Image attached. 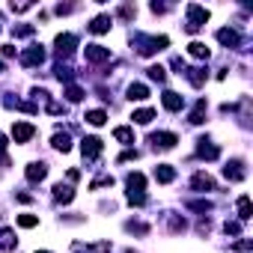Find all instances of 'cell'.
Returning <instances> with one entry per match:
<instances>
[{"label": "cell", "mask_w": 253, "mask_h": 253, "mask_svg": "<svg viewBox=\"0 0 253 253\" xmlns=\"http://www.w3.org/2000/svg\"><path fill=\"white\" fill-rule=\"evenodd\" d=\"M167 45H170L167 36H146V33H137V36H134V48H137V54H143V57H152V54L164 51Z\"/></svg>", "instance_id": "6da1fadb"}, {"label": "cell", "mask_w": 253, "mask_h": 253, "mask_svg": "<svg viewBox=\"0 0 253 253\" xmlns=\"http://www.w3.org/2000/svg\"><path fill=\"white\" fill-rule=\"evenodd\" d=\"M185 12H188V24H185V30H188V33H197V30L209 21V9H206V6L188 3V6H185Z\"/></svg>", "instance_id": "7a4b0ae2"}, {"label": "cell", "mask_w": 253, "mask_h": 253, "mask_svg": "<svg viewBox=\"0 0 253 253\" xmlns=\"http://www.w3.org/2000/svg\"><path fill=\"white\" fill-rule=\"evenodd\" d=\"M42 63H45V51H42V45H30V48L21 54V66H27V69L42 66Z\"/></svg>", "instance_id": "3957f363"}, {"label": "cell", "mask_w": 253, "mask_h": 253, "mask_svg": "<svg viewBox=\"0 0 253 253\" xmlns=\"http://www.w3.org/2000/svg\"><path fill=\"white\" fill-rule=\"evenodd\" d=\"M101 149H104V143H101L98 137H84V140H81V152H84L86 161H95V158L101 155Z\"/></svg>", "instance_id": "277c9868"}, {"label": "cell", "mask_w": 253, "mask_h": 253, "mask_svg": "<svg viewBox=\"0 0 253 253\" xmlns=\"http://www.w3.org/2000/svg\"><path fill=\"white\" fill-rule=\"evenodd\" d=\"M54 45H57V54H60V57H72V51H75V45H78V36H75V33H60Z\"/></svg>", "instance_id": "5b68a950"}, {"label": "cell", "mask_w": 253, "mask_h": 253, "mask_svg": "<svg viewBox=\"0 0 253 253\" xmlns=\"http://www.w3.org/2000/svg\"><path fill=\"white\" fill-rule=\"evenodd\" d=\"M223 176H226L229 182H241V179L247 176V170H244V161H241V158H232V161L223 167Z\"/></svg>", "instance_id": "8992f818"}, {"label": "cell", "mask_w": 253, "mask_h": 253, "mask_svg": "<svg viewBox=\"0 0 253 253\" xmlns=\"http://www.w3.org/2000/svg\"><path fill=\"white\" fill-rule=\"evenodd\" d=\"M84 57H86V63H104V60H110V48H104V45H86Z\"/></svg>", "instance_id": "52a82bcc"}, {"label": "cell", "mask_w": 253, "mask_h": 253, "mask_svg": "<svg viewBox=\"0 0 253 253\" xmlns=\"http://www.w3.org/2000/svg\"><path fill=\"white\" fill-rule=\"evenodd\" d=\"M33 134H36V128H33L30 122H15V125H12V137H15V143H27Z\"/></svg>", "instance_id": "ba28073f"}, {"label": "cell", "mask_w": 253, "mask_h": 253, "mask_svg": "<svg viewBox=\"0 0 253 253\" xmlns=\"http://www.w3.org/2000/svg\"><path fill=\"white\" fill-rule=\"evenodd\" d=\"M217 42L226 45V48H241V36H238V30H232V27L217 30Z\"/></svg>", "instance_id": "9c48e42d"}, {"label": "cell", "mask_w": 253, "mask_h": 253, "mask_svg": "<svg viewBox=\"0 0 253 253\" xmlns=\"http://www.w3.org/2000/svg\"><path fill=\"white\" fill-rule=\"evenodd\" d=\"M179 143V137L173 134V131H158V134H152V146L155 149H173Z\"/></svg>", "instance_id": "30bf717a"}, {"label": "cell", "mask_w": 253, "mask_h": 253, "mask_svg": "<svg viewBox=\"0 0 253 253\" xmlns=\"http://www.w3.org/2000/svg\"><path fill=\"white\" fill-rule=\"evenodd\" d=\"M191 188H194V191H200V194H209V191H214V179H211L209 173H194Z\"/></svg>", "instance_id": "8fae6325"}, {"label": "cell", "mask_w": 253, "mask_h": 253, "mask_svg": "<svg viewBox=\"0 0 253 253\" xmlns=\"http://www.w3.org/2000/svg\"><path fill=\"white\" fill-rule=\"evenodd\" d=\"M182 75H185V78H188V81H191L194 86H203V84H206V78H209V72H206L203 66H194V69H185Z\"/></svg>", "instance_id": "7c38bea8"}, {"label": "cell", "mask_w": 253, "mask_h": 253, "mask_svg": "<svg viewBox=\"0 0 253 253\" xmlns=\"http://www.w3.org/2000/svg\"><path fill=\"white\" fill-rule=\"evenodd\" d=\"M128 194H146V176L143 173H128Z\"/></svg>", "instance_id": "4fadbf2b"}, {"label": "cell", "mask_w": 253, "mask_h": 253, "mask_svg": "<svg viewBox=\"0 0 253 253\" xmlns=\"http://www.w3.org/2000/svg\"><path fill=\"white\" fill-rule=\"evenodd\" d=\"M45 176H48V164H45V161H36V164L27 167V179H30V182H42Z\"/></svg>", "instance_id": "5bb4252c"}, {"label": "cell", "mask_w": 253, "mask_h": 253, "mask_svg": "<svg viewBox=\"0 0 253 253\" xmlns=\"http://www.w3.org/2000/svg\"><path fill=\"white\" fill-rule=\"evenodd\" d=\"M176 179V170L170 167V164H158L155 167V182H161V185H170Z\"/></svg>", "instance_id": "9a60e30c"}, {"label": "cell", "mask_w": 253, "mask_h": 253, "mask_svg": "<svg viewBox=\"0 0 253 253\" xmlns=\"http://www.w3.org/2000/svg\"><path fill=\"white\" fill-rule=\"evenodd\" d=\"M15 244H18V238H15V229L3 226V229H0V250H12Z\"/></svg>", "instance_id": "2e32d148"}, {"label": "cell", "mask_w": 253, "mask_h": 253, "mask_svg": "<svg viewBox=\"0 0 253 253\" xmlns=\"http://www.w3.org/2000/svg\"><path fill=\"white\" fill-rule=\"evenodd\" d=\"M110 24H113V18H110V15H98V18H92V21H89V33H107V30H110Z\"/></svg>", "instance_id": "e0dca14e"}, {"label": "cell", "mask_w": 253, "mask_h": 253, "mask_svg": "<svg viewBox=\"0 0 253 253\" xmlns=\"http://www.w3.org/2000/svg\"><path fill=\"white\" fill-rule=\"evenodd\" d=\"M161 101H164V107H167V110H182V104H185V98H182L179 92H170V89L161 95Z\"/></svg>", "instance_id": "ac0fdd59"}, {"label": "cell", "mask_w": 253, "mask_h": 253, "mask_svg": "<svg viewBox=\"0 0 253 253\" xmlns=\"http://www.w3.org/2000/svg\"><path fill=\"white\" fill-rule=\"evenodd\" d=\"M188 54H191L194 60H209V57H211V51L206 48V42H191V45H188Z\"/></svg>", "instance_id": "d6986e66"}, {"label": "cell", "mask_w": 253, "mask_h": 253, "mask_svg": "<svg viewBox=\"0 0 253 253\" xmlns=\"http://www.w3.org/2000/svg\"><path fill=\"white\" fill-rule=\"evenodd\" d=\"M128 98L131 101H146L149 98V86L146 84H131L128 86Z\"/></svg>", "instance_id": "ffe728a7"}, {"label": "cell", "mask_w": 253, "mask_h": 253, "mask_svg": "<svg viewBox=\"0 0 253 253\" xmlns=\"http://www.w3.org/2000/svg\"><path fill=\"white\" fill-rule=\"evenodd\" d=\"M51 143H54L57 152H69V149H72V137H69V131H57Z\"/></svg>", "instance_id": "44dd1931"}, {"label": "cell", "mask_w": 253, "mask_h": 253, "mask_svg": "<svg viewBox=\"0 0 253 253\" xmlns=\"http://www.w3.org/2000/svg\"><path fill=\"white\" fill-rule=\"evenodd\" d=\"M54 200H57V203H72V200H75V191L60 182V185H54Z\"/></svg>", "instance_id": "7402d4cb"}, {"label": "cell", "mask_w": 253, "mask_h": 253, "mask_svg": "<svg viewBox=\"0 0 253 253\" xmlns=\"http://www.w3.org/2000/svg\"><path fill=\"white\" fill-rule=\"evenodd\" d=\"M113 137L122 143V146H131L134 143V131L131 128H125V125H119V128H113Z\"/></svg>", "instance_id": "603a6c76"}, {"label": "cell", "mask_w": 253, "mask_h": 253, "mask_svg": "<svg viewBox=\"0 0 253 253\" xmlns=\"http://www.w3.org/2000/svg\"><path fill=\"white\" fill-rule=\"evenodd\" d=\"M197 152H200V158H209V161H214V158L220 155V149H217V146H211L209 140H200V146H197Z\"/></svg>", "instance_id": "cb8c5ba5"}, {"label": "cell", "mask_w": 253, "mask_h": 253, "mask_svg": "<svg viewBox=\"0 0 253 253\" xmlns=\"http://www.w3.org/2000/svg\"><path fill=\"white\" fill-rule=\"evenodd\" d=\"M131 119H134L137 125H149V122L155 119V110H152V107H143V110H134V113H131Z\"/></svg>", "instance_id": "d4e9b609"}, {"label": "cell", "mask_w": 253, "mask_h": 253, "mask_svg": "<svg viewBox=\"0 0 253 253\" xmlns=\"http://www.w3.org/2000/svg\"><path fill=\"white\" fill-rule=\"evenodd\" d=\"M89 125H95V128H101V125L107 122V113L104 110H86V116H84Z\"/></svg>", "instance_id": "484cf974"}, {"label": "cell", "mask_w": 253, "mask_h": 253, "mask_svg": "<svg viewBox=\"0 0 253 253\" xmlns=\"http://www.w3.org/2000/svg\"><path fill=\"white\" fill-rule=\"evenodd\" d=\"M203 116H206V98H200V101L194 104V110H191V116H188V119H191L194 125H200V122H206Z\"/></svg>", "instance_id": "4316f807"}, {"label": "cell", "mask_w": 253, "mask_h": 253, "mask_svg": "<svg viewBox=\"0 0 253 253\" xmlns=\"http://www.w3.org/2000/svg\"><path fill=\"white\" fill-rule=\"evenodd\" d=\"M146 72H149V78H152V81H158V84H161V81H167V69H164V66H149Z\"/></svg>", "instance_id": "83f0119b"}, {"label": "cell", "mask_w": 253, "mask_h": 253, "mask_svg": "<svg viewBox=\"0 0 253 253\" xmlns=\"http://www.w3.org/2000/svg\"><path fill=\"white\" fill-rule=\"evenodd\" d=\"M238 217L241 220H250V200L247 197H238Z\"/></svg>", "instance_id": "f1b7e54d"}, {"label": "cell", "mask_w": 253, "mask_h": 253, "mask_svg": "<svg viewBox=\"0 0 253 253\" xmlns=\"http://www.w3.org/2000/svg\"><path fill=\"white\" fill-rule=\"evenodd\" d=\"M66 98H69V101H81V98H84V89L75 86V84H69V86H66Z\"/></svg>", "instance_id": "f546056e"}, {"label": "cell", "mask_w": 253, "mask_h": 253, "mask_svg": "<svg viewBox=\"0 0 253 253\" xmlns=\"http://www.w3.org/2000/svg\"><path fill=\"white\" fill-rule=\"evenodd\" d=\"M39 223V217L36 214H18V226H24V229H33Z\"/></svg>", "instance_id": "4dcf8cb0"}, {"label": "cell", "mask_w": 253, "mask_h": 253, "mask_svg": "<svg viewBox=\"0 0 253 253\" xmlns=\"http://www.w3.org/2000/svg\"><path fill=\"white\" fill-rule=\"evenodd\" d=\"M125 229H128V232H134V235H146V232H149V226H146V223H134V220H128V223H125Z\"/></svg>", "instance_id": "1f68e13d"}, {"label": "cell", "mask_w": 253, "mask_h": 253, "mask_svg": "<svg viewBox=\"0 0 253 253\" xmlns=\"http://www.w3.org/2000/svg\"><path fill=\"white\" fill-rule=\"evenodd\" d=\"M110 185H113V176H107V173H104V176H98L89 188H92V191H98V188H110Z\"/></svg>", "instance_id": "d6a6232c"}, {"label": "cell", "mask_w": 253, "mask_h": 253, "mask_svg": "<svg viewBox=\"0 0 253 253\" xmlns=\"http://www.w3.org/2000/svg\"><path fill=\"white\" fill-rule=\"evenodd\" d=\"M188 209H194V211H209V209H211V203H209V200H191V203H188Z\"/></svg>", "instance_id": "836d02e7"}, {"label": "cell", "mask_w": 253, "mask_h": 253, "mask_svg": "<svg viewBox=\"0 0 253 253\" xmlns=\"http://www.w3.org/2000/svg\"><path fill=\"white\" fill-rule=\"evenodd\" d=\"M12 36H33V24H21V27H12Z\"/></svg>", "instance_id": "e575fe53"}, {"label": "cell", "mask_w": 253, "mask_h": 253, "mask_svg": "<svg viewBox=\"0 0 253 253\" xmlns=\"http://www.w3.org/2000/svg\"><path fill=\"white\" fill-rule=\"evenodd\" d=\"M223 229H226V235H238V232H241V223H238V220H226Z\"/></svg>", "instance_id": "d590c367"}, {"label": "cell", "mask_w": 253, "mask_h": 253, "mask_svg": "<svg viewBox=\"0 0 253 253\" xmlns=\"http://www.w3.org/2000/svg\"><path fill=\"white\" fill-rule=\"evenodd\" d=\"M0 161L9 164V161H6V137H3V134H0Z\"/></svg>", "instance_id": "8d00e7d4"}, {"label": "cell", "mask_w": 253, "mask_h": 253, "mask_svg": "<svg viewBox=\"0 0 253 253\" xmlns=\"http://www.w3.org/2000/svg\"><path fill=\"white\" fill-rule=\"evenodd\" d=\"M232 250H250V238H244V241H235V244H232Z\"/></svg>", "instance_id": "74e56055"}, {"label": "cell", "mask_w": 253, "mask_h": 253, "mask_svg": "<svg viewBox=\"0 0 253 253\" xmlns=\"http://www.w3.org/2000/svg\"><path fill=\"white\" fill-rule=\"evenodd\" d=\"M3 57H15V45H3Z\"/></svg>", "instance_id": "f35d334b"}, {"label": "cell", "mask_w": 253, "mask_h": 253, "mask_svg": "<svg viewBox=\"0 0 253 253\" xmlns=\"http://www.w3.org/2000/svg\"><path fill=\"white\" fill-rule=\"evenodd\" d=\"M36 253H51V250H36Z\"/></svg>", "instance_id": "ab89813d"}, {"label": "cell", "mask_w": 253, "mask_h": 253, "mask_svg": "<svg viewBox=\"0 0 253 253\" xmlns=\"http://www.w3.org/2000/svg\"><path fill=\"white\" fill-rule=\"evenodd\" d=\"M0 72H3V63H0Z\"/></svg>", "instance_id": "60d3db41"}]
</instances>
